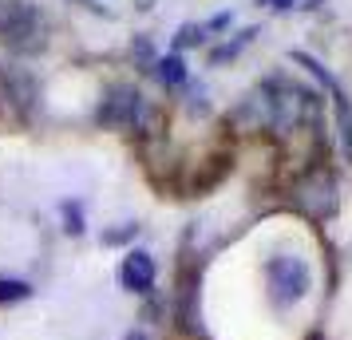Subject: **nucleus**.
Wrapping results in <instances>:
<instances>
[{
  "label": "nucleus",
  "instance_id": "obj_4",
  "mask_svg": "<svg viewBox=\"0 0 352 340\" xmlns=\"http://www.w3.org/2000/svg\"><path fill=\"white\" fill-rule=\"evenodd\" d=\"M293 202H297L309 218H333L336 214V182L329 179L324 170H317V174H309V179L297 186Z\"/></svg>",
  "mask_w": 352,
  "mask_h": 340
},
{
  "label": "nucleus",
  "instance_id": "obj_5",
  "mask_svg": "<svg viewBox=\"0 0 352 340\" xmlns=\"http://www.w3.org/2000/svg\"><path fill=\"white\" fill-rule=\"evenodd\" d=\"M119 281L127 293H151L155 289V258L146 249H131L119 265Z\"/></svg>",
  "mask_w": 352,
  "mask_h": 340
},
{
  "label": "nucleus",
  "instance_id": "obj_9",
  "mask_svg": "<svg viewBox=\"0 0 352 340\" xmlns=\"http://www.w3.org/2000/svg\"><path fill=\"white\" fill-rule=\"evenodd\" d=\"M254 36H257V28H245V32H241L238 40H230V44H222V48H214V52H210V64L218 67V64H226V60H234V56H238V52L245 48V44L254 40Z\"/></svg>",
  "mask_w": 352,
  "mask_h": 340
},
{
  "label": "nucleus",
  "instance_id": "obj_13",
  "mask_svg": "<svg viewBox=\"0 0 352 340\" xmlns=\"http://www.w3.org/2000/svg\"><path fill=\"white\" fill-rule=\"evenodd\" d=\"M135 234H139V226L127 222V226H119V229H107V234H103V245H123V242H131Z\"/></svg>",
  "mask_w": 352,
  "mask_h": 340
},
{
  "label": "nucleus",
  "instance_id": "obj_2",
  "mask_svg": "<svg viewBox=\"0 0 352 340\" xmlns=\"http://www.w3.org/2000/svg\"><path fill=\"white\" fill-rule=\"evenodd\" d=\"M265 277H270V301H273L277 308L297 305L305 293H309V285H313L309 265H305L301 258H289V253H277V258H270V265H265Z\"/></svg>",
  "mask_w": 352,
  "mask_h": 340
},
{
  "label": "nucleus",
  "instance_id": "obj_10",
  "mask_svg": "<svg viewBox=\"0 0 352 340\" xmlns=\"http://www.w3.org/2000/svg\"><path fill=\"white\" fill-rule=\"evenodd\" d=\"M289 64H297V67H309V71H313V76H317V80L324 83V87H329V91H333V87H336L333 71H324V67H320L317 60L309 56V52H289Z\"/></svg>",
  "mask_w": 352,
  "mask_h": 340
},
{
  "label": "nucleus",
  "instance_id": "obj_16",
  "mask_svg": "<svg viewBox=\"0 0 352 340\" xmlns=\"http://www.w3.org/2000/svg\"><path fill=\"white\" fill-rule=\"evenodd\" d=\"M131 56H139V60H151V44H146V40H139V44L131 48Z\"/></svg>",
  "mask_w": 352,
  "mask_h": 340
},
{
  "label": "nucleus",
  "instance_id": "obj_14",
  "mask_svg": "<svg viewBox=\"0 0 352 340\" xmlns=\"http://www.w3.org/2000/svg\"><path fill=\"white\" fill-rule=\"evenodd\" d=\"M230 20H234V12H218V16L206 24V32H222V28H230Z\"/></svg>",
  "mask_w": 352,
  "mask_h": 340
},
{
  "label": "nucleus",
  "instance_id": "obj_1",
  "mask_svg": "<svg viewBox=\"0 0 352 340\" xmlns=\"http://www.w3.org/2000/svg\"><path fill=\"white\" fill-rule=\"evenodd\" d=\"M0 44H8L12 52L44 48V16L28 0H0Z\"/></svg>",
  "mask_w": 352,
  "mask_h": 340
},
{
  "label": "nucleus",
  "instance_id": "obj_11",
  "mask_svg": "<svg viewBox=\"0 0 352 340\" xmlns=\"http://www.w3.org/2000/svg\"><path fill=\"white\" fill-rule=\"evenodd\" d=\"M206 40V24H182L175 36V48H190V44H202Z\"/></svg>",
  "mask_w": 352,
  "mask_h": 340
},
{
  "label": "nucleus",
  "instance_id": "obj_8",
  "mask_svg": "<svg viewBox=\"0 0 352 340\" xmlns=\"http://www.w3.org/2000/svg\"><path fill=\"white\" fill-rule=\"evenodd\" d=\"M28 297H32V285L28 281L0 277V305H16V301H28Z\"/></svg>",
  "mask_w": 352,
  "mask_h": 340
},
{
  "label": "nucleus",
  "instance_id": "obj_3",
  "mask_svg": "<svg viewBox=\"0 0 352 340\" xmlns=\"http://www.w3.org/2000/svg\"><path fill=\"white\" fill-rule=\"evenodd\" d=\"M143 115H146L143 95L135 87H127V83H119V87H111L103 95L96 119H99V127H107V131H131V127L143 123Z\"/></svg>",
  "mask_w": 352,
  "mask_h": 340
},
{
  "label": "nucleus",
  "instance_id": "obj_15",
  "mask_svg": "<svg viewBox=\"0 0 352 340\" xmlns=\"http://www.w3.org/2000/svg\"><path fill=\"white\" fill-rule=\"evenodd\" d=\"M257 4H265V8H273V12H285V8L297 4V0H257Z\"/></svg>",
  "mask_w": 352,
  "mask_h": 340
},
{
  "label": "nucleus",
  "instance_id": "obj_7",
  "mask_svg": "<svg viewBox=\"0 0 352 340\" xmlns=\"http://www.w3.org/2000/svg\"><path fill=\"white\" fill-rule=\"evenodd\" d=\"M155 76H159L162 87H182V83H186V64H182V56H162V60H155Z\"/></svg>",
  "mask_w": 352,
  "mask_h": 340
},
{
  "label": "nucleus",
  "instance_id": "obj_17",
  "mask_svg": "<svg viewBox=\"0 0 352 340\" xmlns=\"http://www.w3.org/2000/svg\"><path fill=\"white\" fill-rule=\"evenodd\" d=\"M123 340H146L143 332H131V337H123Z\"/></svg>",
  "mask_w": 352,
  "mask_h": 340
},
{
  "label": "nucleus",
  "instance_id": "obj_6",
  "mask_svg": "<svg viewBox=\"0 0 352 340\" xmlns=\"http://www.w3.org/2000/svg\"><path fill=\"white\" fill-rule=\"evenodd\" d=\"M333 107H336V127H340V150H344V159H352V103L340 91V83L333 87Z\"/></svg>",
  "mask_w": 352,
  "mask_h": 340
},
{
  "label": "nucleus",
  "instance_id": "obj_12",
  "mask_svg": "<svg viewBox=\"0 0 352 340\" xmlns=\"http://www.w3.org/2000/svg\"><path fill=\"white\" fill-rule=\"evenodd\" d=\"M64 222H67V234H76L80 238L83 234V210H80V202H64Z\"/></svg>",
  "mask_w": 352,
  "mask_h": 340
}]
</instances>
